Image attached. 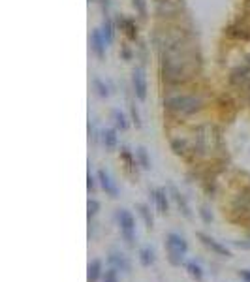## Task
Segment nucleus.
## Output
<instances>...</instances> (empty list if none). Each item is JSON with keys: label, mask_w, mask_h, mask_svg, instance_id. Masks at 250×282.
<instances>
[{"label": "nucleus", "mask_w": 250, "mask_h": 282, "mask_svg": "<svg viewBox=\"0 0 250 282\" xmlns=\"http://www.w3.org/2000/svg\"><path fill=\"white\" fill-rule=\"evenodd\" d=\"M201 98L194 96V94H177V96H170L164 100V107L170 113L177 115V117H186L201 109Z\"/></svg>", "instance_id": "f257e3e1"}, {"label": "nucleus", "mask_w": 250, "mask_h": 282, "mask_svg": "<svg viewBox=\"0 0 250 282\" xmlns=\"http://www.w3.org/2000/svg\"><path fill=\"white\" fill-rule=\"evenodd\" d=\"M165 252H168V260L171 265L179 267L181 263H184V258L188 254V243L181 233L171 231L165 235Z\"/></svg>", "instance_id": "f03ea898"}, {"label": "nucleus", "mask_w": 250, "mask_h": 282, "mask_svg": "<svg viewBox=\"0 0 250 282\" xmlns=\"http://www.w3.org/2000/svg\"><path fill=\"white\" fill-rule=\"evenodd\" d=\"M117 222L120 226V235L126 241V245L134 247V241H136V218H134V215L128 209H118Z\"/></svg>", "instance_id": "7ed1b4c3"}, {"label": "nucleus", "mask_w": 250, "mask_h": 282, "mask_svg": "<svg viewBox=\"0 0 250 282\" xmlns=\"http://www.w3.org/2000/svg\"><path fill=\"white\" fill-rule=\"evenodd\" d=\"M197 239H199V241H201V245H203V247H207L211 252H215L217 256L231 258V250L228 249L226 245L218 243L217 239H213L211 235H207V233H201V231H197Z\"/></svg>", "instance_id": "20e7f679"}, {"label": "nucleus", "mask_w": 250, "mask_h": 282, "mask_svg": "<svg viewBox=\"0 0 250 282\" xmlns=\"http://www.w3.org/2000/svg\"><path fill=\"white\" fill-rule=\"evenodd\" d=\"M132 85H134V92H136V98L145 102L147 98V79L141 68H136L132 73Z\"/></svg>", "instance_id": "39448f33"}, {"label": "nucleus", "mask_w": 250, "mask_h": 282, "mask_svg": "<svg viewBox=\"0 0 250 282\" xmlns=\"http://www.w3.org/2000/svg\"><path fill=\"white\" fill-rule=\"evenodd\" d=\"M107 262H109V265H111L113 269H117L118 273H130V271H132L130 260H128V258H126L122 252H117V250L109 252Z\"/></svg>", "instance_id": "423d86ee"}, {"label": "nucleus", "mask_w": 250, "mask_h": 282, "mask_svg": "<svg viewBox=\"0 0 250 282\" xmlns=\"http://www.w3.org/2000/svg\"><path fill=\"white\" fill-rule=\"evenodd\" d=\"M98 181H100V186L104 188V192L107 194L109 197H118V188L115 181L111 179V175L107 173L105 170H100L98 171Z\"/></svg>", "instance_id": "0eeeda50"}, {"label": "nucleus", "mask_w": 250, "mask_h": 282, "mask_svg": "<svg viewBox=\"0 0 250 282\" xmlns=\"http://www.w3.org/2000/svg\"><path fill=\"white\" fill-rule=\"evenodd\" d=\"M152 199H154V205H156V209L160 215H168V211H170V202H168V192L165 188H156V190H152Z\"/></svg>", "instance_id": "6e6552de"}, {"label": "nucleus", "mask_w": 250, "mask_h": 282, "mask_svg": "<svg viewBox=\"0 0 250 282\" xmlns=\"http://www.w3.org/2000/svg\"><path fill=\"white\" fill-rule=\"evenodd\" d=\"M105 38L102 36V32L100 30H92L91 34V47H92V51L98 55L100 59H104L105 57Z\"/></svg>", "instance_id": "1a4fd4ad"}, {"label": "nucleus", "mask_w": 250, "mask_h": 282, "mask_svg": "<svg viewBox=\"0 0 250 282\" xmlns=\"http://www.w3.org/2000/svg\"><path fill=\"white\" fill-rule=\"evenodd\" d=\"M102 276V262L100 260H92L87 265V282H98Z\"/></svg>", "instance_id": "9d476101"}, {"label": "nucleus", "mask_w": 250, "mask_h": 282, "mask_svg": "<svg viewBox=\"0 0 250 282\" xmlns=\"http://www.w3.org/2000/svg\"><path fill=\"white\" fill-rule=\"evenodd\" d=\"M154 260H156V252H154L152 247H141L139 249V263L143 267H151Z\"/></svg>", "instance_id": "9b49d317"}, {"label": "nucleus", "mask_w": 250, "mask_h": 282, "mask_svg": "<svg viewBox=\"0 0 250 282\" xmlns=\"http://www.w3.org/2000/svg\"><path fill=\"white\" fill-rule=\"evenodd\" d=\"M102 141H104L105 149L107 151H113L115 147H117V132L113 130V128H105L104 132H102Z\"/></svg>", "instance_id": "f8f14e48"}, {"label": "nucleus", "mask_w": 250, "mask_h": 282, "mask_svg": "<svg viewBox=\"0 0 250 282\" xmlns=\"http://www.w3.org/2000/svg\"><path fill=\"white\" fill-rule=\"evenodd\" d=\"M171 194H173V199L177 202L179 211H181V213H183V215H184V217H186V218H190V217H192L190 207H188V204H186V199H184L183 194H179L177 188H173V186H171Z\"/></svg>", "instance_id": "ddd939ff"}, {"label": "nucleus", "mask_w": 250, "mask_h": 282, "mask_svg": "<svg viewBox=\"0 0 250 282\" xmlns=\"http://www.w3.org/2000/svg\"><path fill=\"white\" fill-rule=\"evenodd\" d=\"M186 271H188V275L194 278V280H201L203 278V269H201V265L197 262H186Z\"/></svg>", "instance_id": "4468645a"}, {"label": "nucleus", "mask_w": 250, "mask_h": 282, "mask_svg": "<svg viewBox=\"0 0 250 282\" xmlns=\"http://www.w3.org/2000/svg\"><path fill=\"white\" fill-rule=\"evenodd\" d=\"M136 158H138L139 166L143 168V170H151V158H149V152L145 147H138V151H136Z\"/></svg>", "instance_id": "2eb2a0df"}, {"label": "nucleus", "mask_w": 250, "mask_h": 282, "mask_svg": "<svg viewBox=\"0 0 250 282\" xmlns=\"http://www.w3.org/2000/svg\"><path fill=\"white\" fill-rule=\"evenodd\" d=\"M138 211H139V215H141V218H143L145 226H147V228L151 230V228H152V215H151V209H149L147 205L139 204V205H138Z\"/></svg>", "instance_id": "dca6fc26"}, {"label": "nucleus", "mask_w": 250, "mask_h": 282, "mask_svg": "<svg viewBox=\"0 0 250 282\" xmlns=\"http://www.w3.org/2000/svg\"><path fill=\"white\" fill-rule=\"evenodd\" d=\"M113 120H115V126H117V128H120V130H126V128H128L126 117L120 111H113Z\"/></svg>", "instance_id": "f3484780"}, {"label": "nucleus", "mask_w": 250, "mask_h": 282, "mask_svg": "<svg viewBox=\"0 0 250 282\" xmlns=\"http://www.w3.org/2000/svg\"><path fill=\"white\" fill-rule=\"evenodd\" d=\"M87 209H89V218H92V217H96L98 215V211H100V202L98 199H89V205H87Z\"/></svg>", "instance_id": "a211bd4d"}, {"label": "nucleus", "mask_w": 250, "mask_h": 282, "mask_svg": "<svg viewBox=\"0 0 250 282\" xmlns=\"http://www.w3.org/2000/svg\"><path fill=\"white\" fill-rule=\"evenodd\" d=\"M104 38L107 44H111V39H113V26H111V21L109 19H105L104 21Z\"/></svg>", "instance_id": "6ab92c4d"}, {"label": "nucleus", "mask_w": 250, "mask_h": 282, "mask_svg": "<svg viewBox=\"0 0 250 282\" xmlns=\"http://www.w3.org/2000/svg\"><path fill=\"white\" fill-rule=\"evenodd\" d=\"M199 217H201V220H203L205 224H211L213 222V215H211V211L207 209V207H199Z\"/></svg>", "instance_id": "aec40b11"}, {"label": "nucleus", "mask_w": 250, "mask_h": 282, "mask_svg": "<svg viewBox=\"0 0 250 282\" xmlns=\"http://www.w3.org/2000/svg\"><path fill=\"white\" fill-rule=\"evenodd\" d=\"M122 160H124L126 164H128V168H132V166H136V158H132V154L128 152V149H122Z\"/></svg>", "instance_id": "412c9836"}, {"label": "nucleus", "mask_w": 250, "mask_h": 282, "mask_svg": "<svg viewBox=\"0 0 250 282\" xmlns=\"http://www.w3.org/2000/svg\"><path fill=\"white\" fill-rule=\"evenodd\" d=\"M94 87L98 89V94H100V96H107V94H109V92H107V87H105L104 83L100 81V79H94Z\"/></svg>", "instance_id": "4be33fe9"}, {"label": "nucleus", "mask_w": 250, "mask_h": 282, "mask_svg": "<svg viewBox=\"0 0 250 282\" xmlns=\"http://www.w3.org/2000/svg\"><path fill=\"white\" fill-rule=\"evenodd\" d=\"M134 6L138 8V12L141 17H147V8H145V2L143 0H134Z\"/></svg>", "instance_id": "5701e85b"}, {"label": "nucleus", "mask_w": 250, "mask_h": 282, "mask_svg": "<svg viewBox=\"0 0 250 282\" xmlns=\"http://www.w3.org/2000/svg\"><path fill=\"white\" fill-rule=\"evenodd\" d=\"M117 273H118V271H117V269H113V267H111V269L105 273V280H104V282H118Z\"/></svg>", "instance_id": "b1692460"}, {"label": "nucleus", "mask_w": 250, "mask_h": 282, "mask_svg": "<svg viewBox=\"0 0 250 282\" xmlns=\"http://www.w3.org/2000/svg\"><path fill=\"white\" fill-rule=\"evenodd\" d=\"M87 181H89V183H87V186H89V190H91V192L96 190V183H94V177H92L91 173H89V177H87Z\"/></svg>", "instance_id": "393cba45"}, {"label": "nucleus", "mask_w": 250, "mask_h": 282, "mask_svg": "<svg viewBox=\"0 0 250 282\" xmlns=\"http://www.w3.org/2000/svg\"><path fill=\"white\" fill-rule=\"evenodd\" d=\"M239 276H241L244 282H250V269H243L241 273H239Z\"/></svg>", "instance_id": "a878e982"}]
</instances>
